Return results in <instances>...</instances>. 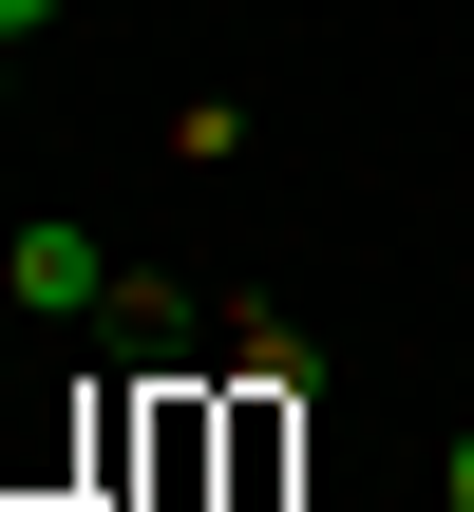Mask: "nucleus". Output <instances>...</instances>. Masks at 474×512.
I'll list each match as a JSON object with an SVG mask.
<instances>
[{
	"label": "nucleus",
	"mask_w": 474,
	"mask_h": 512,
	"mask_svg": "<svg viewBox=\"0 0 474 512\" xmlns=\"http://www.w3.org/2000/svg\"><path fill=\"white\" fill-rule=\"evenodd\" d=\"M19 304H57V323L114 304V247H95V228H19Z\"/></svg>",
	"instance_id": "obj_1"
},
{
	"label": "nucleus",
	"mask_w": 474,
	"mask_h": 512,
	"mask_svg": "<svg viewBox=\"0 0 474 512\" xmlns=\"http://www.w3.org/2000/svg\"><path fill=\"white\" fill-rule=\"evenodd\" d=\"M38 19H57V0H0V38H38Z\"/></svg>",
	"instance_id": "obj_2"
},
{
	"label": "nucleus",
	"mask_w": 474,
	"mask_h": 512,
	"mask_svg": "<svg viewBox=\"0 0 474 512\" xmlns=\"http://www.w3.org/2000/svg\"><path fill=\"white\" fill-rule=\"evenodd\" d=\"M456 512H474V418H456Z\"/></svg>",
	"instance_id": "obj_3"
},
{
	"label": "nucleus",
	"mask_w": 474,
	"mask_h": 512,
	"mask_svg": "<svg viewBox=\"0 0 474 512\" xmlns=\"http://www.w3.org/2000/svg\"><path fill=\"white\" fill-rule=\"evenodd\" d=\"M0 57H19V38H0Z\"/></svg>",
	"instance_id": "obj_4"
}]
</instances>
